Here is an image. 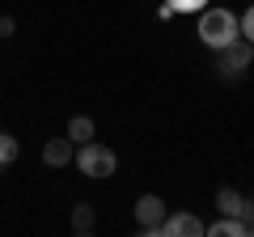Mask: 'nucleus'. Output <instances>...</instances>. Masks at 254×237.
Here are the masks:
<instances>
[{"mask_svg":"<svg viewBox=\"0 0 254 237\" xmlns=\"http://www.w3.org/2000/svg\"><path fill=\"white\" fill-rule=\"evenodd\" d=\"M199 38L212 47V51L229 47L237 38V13H229V9H203L199 13Z\"/></svg>","mask_w":254,"mask_h":237,"instance_id":"1","label":"nucleus"},{"mask_svg":"<svg viewBox=\"0 0 254 237\" xmlns=\"http://www.w3.org/2000/svg\"><path fill=\"white\" fill-rule=\"evenodd\" d=\"M76 170H81L85 178H110V174L119 170V157H115V148L89 140V144H76Z\"/></svg>","mask_w":254,"mask_h":237,"instance_id":"2","label":"nucleus"},{"mask_svg":"<svg viewBox=\"0 0 254 237\" xmlns=\"http://www.w3.org/2000/svg\"><path fill=\"white\" fill-rule=\"evenodd\" d=\"M250 64H254V43H246L242 34H237L229 47H220V51H216V72L229 76V81L242 76V72H250Z\"/></svg>","mask_w":254,"mask_h":237,"instance_id":"3","label":"nucleus"},{"mask_svg":"<svg viewBox=\"0 0 254 237\" xmlns=\"http://www.w3.org/2000/svg\"><path fill=\"white\" fill-rule=\"evenodd\" d=\"M216 212L250 225V220H254V199H246V195L233 191V186H220V191H216Z\"/></svg>","mask_w":254,"mask_h":237,"instance_id":"4","label":"nucleus"},{"mask_svg":"<svg viewBox=\"0 0 254 237\" xmlns=\"http://www.w3.org/2000/svg\"><path fill=\"white\" fill-rule=\"evenodd\" d=\"M136 220H140V229H144V233H157V229H161V220H165L161 195H140V199H136Z\"/></svg>","mask_w":254,"mask_h":237,"instance_id":"5","label":"nucleus"},{"mask_svg":"<svg viewBox=\"0 0 254 237\" xmlns=\"http://www.w3.org/2000/svg\"><path fill=\"white\" fill-rule=\"evenodd\" d=\"M157 233H170V237H203V220L190 216V212H174V216L161 220Z\"/></svg>","mask_w":254,"mask_h":237,"instance_id":"6","label":"nucleus"},{"mask_svg":"<svg viewBox=\"0 0 254 237\" xmlns=\"http://www.w3.org/2000/svg\"><path fill=\"white\" fill-rule=\"evenodd\" d=\"M72 157H76V144L68 136H55V140H47V144H43V161L51 165V170H64Z\"/></svg>","mask_w":254,"mask_h":237,"instance_id":"7","label":"nucleus"},{"mask_svg":"<svg viewBox=\"0 0 254 237\" xmlns=\"http://www.w3.org/2000/svg\"><path fill=\"white\" fill-rule=\"evenodd\" d=\"M203 233H212V237H246V220L220 216V220H212V225H203Z\"/></svg>","mask_w":254,"mask_h":237,"instance_id":"8","label":"nucleus"},{"mask_svg":"<svg viewBox=\"0 0 254 237\" xmlns=\"http://www.w3.org/2000/svg\"><path fill=\"white\" fill-rule=\"evenodd\" d=\"M64 136L72 140V144H89V140H93V118L72 115V118H68V131H64Z\"/></svg>","mask_w":254,"mask_h":237,"instance_id":"9","label":"nucleus"},{"mask_svg":"<svg viewBox=\"0 0 254 237\" xmlns=\"http://www.w3.org/2000/svg\"><path fill=\"white\" fill-rule=\"evenodd\" d=\"M17 153H21V144H17V140H13V136H9L4 127H0V170L17 161Z\"/></svg>","mask_w":254,"mask_h":237,"instance_id":"10","label":"nucleus"},{"mask_svg":"<svg viewBox=\"0 0 254 237\" xmlns=\"http://www.w3.org/2000/svg\"><path fill=\"white\" fill-rule=\"evenodd\" d=\"M72 229L76 233H93V208L89 203H76L72 208Z\"/></svg>","mask_w":254,"mask_h":237,"instance_id":"11","label":"nucleus"},{"mask_svg":"<svg viewBox=\"0 0 254 237\" xmlns=\"http://www.w3.org/2000/svg\"><path fill=\"white\" fill-rule=\"evenodd\" d=\"M174 13H203L208 9V0H165Z\"/></svg>","mask_w":254,"mask_h":237,"instance_id":"12","label":"nucleus"},{"mask_svg":"<svg viewBox=\"0 0 254 237\" xmlns=\"http://www.w3.org/2000/svg\"><path fill=\"white\" fill-rule=\"evenodd\" d=\"M237 34H242L246 43H254V4L246 9V17H237Z\"/></svg>","mask_w":254,"mask_h":237,"instance_id":"13","label":"nucleus"},{"mask_svg":"<svg viewBox=\"0 0 254 237\" xmlns=\"http://www.w3.org/2000/svg\"><path fill=\"white\" fill-rule=\"evenodd\" d=\"M13 30H17V21H13V17H4V13H0V38H9Z\"/></svg>","mask_w":254,"mask_h":237,"instance_id":"14","label":"nucleus"},{"mask_svg":"<svg viewBox=\"0 0 254 237\" xmlns=\"http://www.w3.org/2000/svg\"><path fill=\"white\" fill-rule=\"evenodd\" d=\"M250 199H254V195H250Z\"/></svg>","mask_w":254,"mask_h":237,"instance_id":"15","label":"nucleus"}]
</instances>
